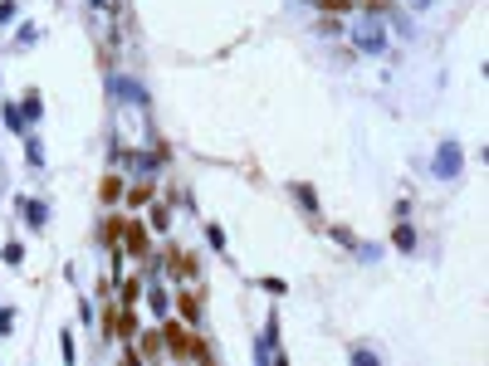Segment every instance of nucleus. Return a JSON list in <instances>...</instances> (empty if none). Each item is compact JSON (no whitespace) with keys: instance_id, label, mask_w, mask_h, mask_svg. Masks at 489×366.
Masks as SVG:
<instances>
[{"instance_id":"obj_1","label":"nucleus","mask_w":489,"mask_h":366,"mask_svg":"<svg viewBox=\"0 0 489 366\" xmlns=\"http://www.w3.org/2000/svg\"><path fill=\"white\" fill-rule=\"evenodd\" d=\"M162 357L172 362H215V347L201 337V328H186L181 318H162Z\"/></svg>"},{"instance_id":"obj_2","label":"nucleus","mask_w":489,"mask_h":366,"mask_svg":"<svg viewBox=\"0 0 489 366\" xmlns=\"http://www.w3.org/2000/svg\"><path fill=\"white\" fill-rule=\"evenodd\" d=\"M352 54H372V59L387 54V20L362 10V15L352 20Z\"/></svg>"},{"instance_id":"obj_3","label":"nucleus","mask_w":489,"mask_h":366,"mask_svg":"<svg viewBox=\"0 0 489 366\" xmlns=\"http://www.w3.org/2000/svg\"><path fill=\"white\" fill-rule=\"evenodd\" d=\"M122 254L128 259H138V264H152V254H157V245H152V229H148V220H138V215H128L122 220Z\"/></svg>"},{"instance_id":"obj_4","label":"nucleus","mask_w":489,"mask_h":366,"mask_svg":"<svg viewBox=\"0 0 489 366\" xmlns=\"http://www.w3.org/2000/svg\"><path fill=\"white\" fill-rule=\"evenodd\" d=\"M465 171V146L455 137H445L441 146H435V162H431V176L435 181H455V176Z\"/></svg>"},{"instance_id":"obj_5","label":"nucleus","mask_w":489,"mask_h":366,"mask_svg":"<svg viewBox=\"0 0 489 366\" xmlns=\"http://www.w3.org/2000/svg\"><path fill=\"white\" fill-rule=\"evenodd\" d=\"M162 274L172 279V284H186V279L201 274V259L186 254V249H172V245H166V249H162Z\"/></svg>"},{"instance_id":"obj_6","label":"nucleus","mask_w":489,"mask_h":366,"mask_svg":"<svg viewBox=\"0 0 489 366\" xmlns=\"http://www.w3.org/2000/svg\"><path fill=\"white\" fill-rule=\"evenodd\" d=\"M15 215H20V225H30V235H45L49 205L39 201V195H15Z\"/></svg>"},{"instance_id":"obj_7","label":"nucleus","mask_w":489,"mask_h":366,"mask_svg":"<svg viewBox=\"0 0 489 366\" xmlns=\"http://www.w3.org/2000/svg\"><path fill=\"white\" fill-rule=\"evenodd\" d=\"M108 93H113L118 103H132V108L148 112V88H142L138 79H128V73H108Z\"/></svg>"},{"instance_id":"obj_8","label":"nucleus","mask_w":489,"mask_h":366,"mask_svg":"<svg viewBox=\"0 0 489 366\" xmlns=\"http://www.w3.org/2000/svg\"><path fill=\"white\" fill-rule=\"evenodd\" d=\"M172 308H176V318H181L186 328H201V322H206V308H201V293H196V288H176Z\"/></svg>"},{"instance_id":"obj_9","label":"nucleus","mask_w":489,"mask_h":366,"mask_svg":"<svg viewBox=\"0 0 489 366\" xmlns=\"http://www.w3.org/2000/svg\"><path fill=\"white\" fill-rule=\"evenodd\" d=\"M122 220H128V215H118V211L108 205V215L93 225V239H98V249H118V245H122Z\"/></svg>"},{"instance_id":"obj_10","label":"nucleus","mask_w":489,"mask_h":366,"mask_svg":"<svg viewBox=\"0 0 489 366\" xmlns=\"http://www.w3.org/2000/svg\"><path fill=\"white\" fill-rule=\"evenodd\" d=\"M122 191H128L122 171H103V176H98V201H103V205H122Z\"/></svg>"},{"instance_id":"obj_11","label":"nucleus","mask_w":489,"mask_h":366,"mask_svg":"<svg viewBox=\"0 0 489 366\" xmlns=\"http://www.w3.org/2000/svg\"><path fill=\"white\" fill-rule=\"evenodd\" d=\"M138 352H142V362H152V357H162V328H138Z\"/></svg>"},{"instance_id":"obj_12","label":"nucleus","mask_w":489,"mask_h":366,"mask_svg":"<svg viewBox=\"0 0 489 366\" xmlns=\"http://www.w3.org/2000/svg\"><path fill=\"white\" fill-rule=\"evenodd\" d=\"M0 122H5V132H15V137H25V132H30V122H25V112H20V103H5V108H0Z\"/></svg>"},{"instance_id":"obj_13","label":"nucleus","mask_w":489,"mask_h":366,"mask_svg":"<svg viewBox=\"0 0 489 366\" xmlns=\"http://www.w3.org/2000/svg\"><path fill=\"white\" fill-rule=\"evenodd\" d=\"M152 201V176L148 181H138V186H128V191H122V205H128V211H138V205H148Z\"/></svg>"},{"instance_id":"obj_14","label":"nucleus","mask_w":489,"mask_h":366,"mask_svg":"<svg viewBox=\"0 0 489 366\" xmlns=\"http://www.w3.org/2000/svg\"><path fill=\"white\" fill-rule=\"evenodd\" d=\"M20 112H25V122H39V118H45V98H39V88H25Z\"/></svg>"},{"instance_id":"obj_15","label":"nucleus","mask_w":489,"mask_h":366,"mask_svg":"<svg viewBox=\"0 0 489 366\" xmlns=\"http://www.w3.org/2000/svg\"><path fill=\"white\" fill-rule=\"evenodd\" d=\"M118 288H122V293H118L122 308H138V298H142V288H148V284H142V274H132V279H122Z\"/></svg>"},{"instance_id":"obj_16","label":"nucleus","mask_w":489,"mask_h":366,"mask_svg":"<svg viewBox=\"0 0 489 366\" xmlns=\"http://www.w3.org/2000/svg\"><path fill=\"white\" fill-rule=\"evenodd\" d=\"M289 191H294V201H299V205H304V215H318V191H314L308 181H294Z\"/></svg>"},{"instance_id":"obj_17","label":"nucleus","mask_w":489,"mask_h":366,"mask_svg":"<svg viewBox=\"0 0 489 366\" xmlns=\"http://www.w3.org/2000/svg\"><path fill=\"white\" fill-rule=\"evenodd\" d=\"M392 245H397V249H401V254H416V245H421V239H416V229L407 225V220H401V225H397V229H392Z\"/></svg>"},{"instance_id":"obj_18","label":"nucleus","mask_w":489,"mask_h":366,"mask_svg":"<svg viewBox=\"0 0 489 366\" xmlns=\"http://www.w3.org/2000/svg\"><path fill=\"white\" fill-rule=\"evenodd\" d=\"M138 328H142V322H138V312H132V308H122V303H118V342L138 337Z\"/></svg>"},{"instance_id":"obj_19","label":"nucleus","mask_w":489,"mask_h":366,"mask_svg":"<svg viewBox=\"0 0 489 366\" xmlns=\"http://www.w3.org/2000/svg\"><path fill=\"white\" fill-rule=\"evenodd\" d=\"M148 220H152V229H162V235H166V229H172V205L157 201V205L148 211Z\"/></svg>"},{"instance_id":"obj_20","label":"nucleus","mask_w":489,"mask_h":366,"mask_svg":"<svg viewBox=\"0 0 489 366\" xmlns=\"http://www.w3.org/2000/svg\"><path fill=\"white\" fill-rule=\"evenodd\" d=\"M25 162L30 166H45V146H39L35 132H25Z\"/></svg>"},{"instance_id":"obj_21","label":"nucleus","mask_w":489,"mask_h":366,"mask_svg":"<svg viewBox=\"0 0 489 366\" xmlns=\"http://www.w3.org/2000/svg\"><path fill=\"white\" fill-rule=\"evenodd\" d=\"M0 259H5L10 269H20V264H25V245H20V239H10V245L0 249Z\"/></svg>"},{"instance_id":"obj_22","label":"nucleus","mask_w":489,"mask_h":366,"mask_svg":"<svg viewBox=\"0 0 489 366\" xmlns=\"http://www.w3.org/2000/svg\"><path fill=\"white\" fill-rule=\"evenodd\" d=\"M142 293H148V303H152V312H157V322L166 318V308H172V298H166V293L162 288H142Z\"/></svg>"},{"instance_id":"obj_23","label":"nucleus","mask_w":489,"mask_h":366,"mask_svg":"<svg viewBox=\"0 0 489 366\" xmlns=\"http://www.w3.org/2000/svg\"><path fill=\"white\" fill-rule=\"evenodd\" d=\"M324 15H352V0H314Z\"/></svg>"},{"instance_id":"obj_24","label":"nucleus","mask_w":489,"mask_h":366,"mask_svg":"<svg viewBox=\"0 0 489 366\" xmlns=\"http://www.w3.org/2000/svg\"><path fill=\"white\" fill-rule=\"evenodd\" d=\"M59 352H64V362L74 366V357H79V342H74V332H69V328L59 332Z\"/></svg>"},{"instance_id":"obj_25","label":"nucleus","mask_w":489,"mask_h":366,"mask_svg":"<svg viewBox=\"0 0 489 366\" xmlns=\"http://www.w3.org/2000/svg\"><path fill=\"white\" fill-rule=\"evenodd\" d=\"M206 245H211L215 254H225V229L221 225H206Z\"/></svg>"},{"instance_id":"obj_26","label":"nucleus","mask_w":489,"mask_h":366,"mask_svg":"<svg viewBox=\"0 0 489 366\" xmlns=\"http://www.w3.org/2000/svg\"><path fill=\"white\" fill-rule=\"evenodd\" d=\"M10 332H15V308L0 303V337H10Z\"/></svg>"},{"instance_id":"obj_27","label":"nucleus","mask_w":489,"mask_h":366,"mask_svg":"<svg viewBox=\"0 0 489 366\" xmlns=\"http://www.w3.org/2000/svg\"><path fill=\"white\" fill-rule=\"evenodd\" d=\"M333 239H338L342 249H358V235H352V229H342V225H333Z\"/></svg>"},{"instance_id":"obj_28","label":"nucleus","mask_w":489,"mask_h":366,"mask_svg":"<svg viewBox=\"0 0 489 366\" xmlns=\"http://www.w3.org/2000/svg\"><path fill=\"white\" fill-rule=\"evenodd\" d=\"M318 35H342V20L338 15H324V20H318Z\"/></svg>"},{"instance_id":"obj_29","label":"nucleus","mask_w":489,"mask_h":366,"mask_svg":"<svg viewBox=\"0 0 489 366\" xmlns=\"http://www.w3.org/2000/svg\"><path fill=\"white\" fill-rule=\"evenodd\" d=\"M255 288H265V293H269V298H279V293H284L289 284H284V279H259V284H255Z\"/></svg>"},{"instance_id":"obj_30","label":"nucleus","mask_w":489,"mask_h":366,"mask_svg":"<svg viewBox=\"0 0 489 366\" xmlns=\"http://www.w3.org/2000/svg\"><path fill=\"white\" fill-rule=\"evenodd\" d=\"M15 15H20L15 0H0V25H15Z\"/></svg>"},{"instance_id":"obj_31","label":"nucleus","mask_w":489,"mask_h":366,"mask_svg":"<svg viewBox=\"0 0 489 366\" xmlns=\"http://www.w3.org/2000/svg\"><path fill=\"white\" fill-rule=\"evenodd\" d=\"M35 39H39L35 25H20V29H15V45H35Z\"/></svg>"},{"instance_id":"obj_32","label":"nucleus","mask_w":489,"mask_h":366,"mask_svg":"<svg viewBox=\"0 0 489 366\" xmlns=\"http://www.w3.org/2000/svg\"><path fill=\"white\" fill-rule=\"evenodd\" d=\"M352 362H358V366H377V352H367V347H358V352H352Z\"/></svg>"},{"instance_id":"obj_33","label":"nucleus","mask_w":489,"mask_h":366,"mask_svg":"<svg viewBox=\"0 0 489 366\" xmlns=\"http://www.w3.org/2000/svg\"><path fill=\"white\" fill-rule=\"evenodd\" d=\"M411 10H416V15H421V10H431V0H411Z\"/></svg>"},{"instance_id":"obj_34","label":"nucleus","mask_w":489,"mask_h":366,"mask_svg":"<svg viewBox=\"0 0 489 366\" xmlns=\"http://www.w3.org/2000/svg\"><path fill=\"white\" fill-rule=\"evenodd\" d=\"M113 5V0H93V10H108Z\"/></svg>"}]
</instances>
